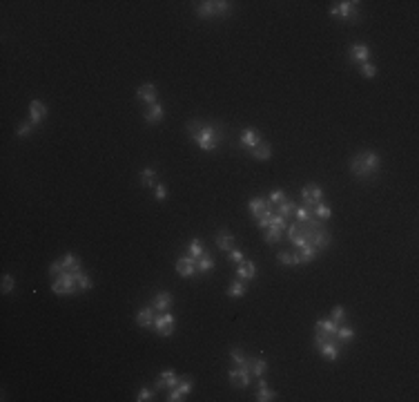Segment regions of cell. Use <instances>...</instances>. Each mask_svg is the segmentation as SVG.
<instances>
[{
    "label": "cell",
    "mask_w": 419,
    "mask_h": 402,
    "mask_svg": "<svg viewBox=\"0 0 419 402\" xmlns=\"http://www.w3.org/2000/svg\"><path fill=\"white\" fill-rule=\"evenodd\" d=\"M185 130H188L190 139H192L203 152H214V150L219 148V143L223 141V132H221L219 125L203 123V121H199V119L185 123Z\"/></svg>",
    "instance_id": "6da1fadb"
},
{
    "label": "cell",
    "mask_w": 419,
    "mask_h": 402,
    "mask_svg": "<svg viewBox=\"0 0 419 402\" xmlns=\"http://www.w3.org/2000/svg\"><path fill=\"white\" fill-rule=\"evenodd\" d=\"M379 165H381L379 154L370 152V150H363V152L355 154L350 159V172L357 179H372L379 172Z\"/></svg>",
    "instance_id": "7a4b0ae2"
},
{
    "label": "cell",
    "mask_w": 419,
    "mask_h": 402,
    "mask_svg": "<svg viewBox=\"0 0 419 402\" xmlns=\"http://www.w3.org/2000/svg\"><path fill=\"white\" fill-rule=\"evenodd\" d=\"M232 14V2L228 0H203L196 5V16L199 18H226Z\"/></svg>",
    "instance_id": "3957f363"
},
{
    "label": "cell",
    "mask_w": 419,
    "mask_h": 402,
    "mask_svg": "<svg viewBox=\"0 0 419 402\" xmlns=\"http://www.w3.org/2000/svg\"><path fill=\"white\" fill-rule=\"evenodd\" d=\"M76 288H78V284H76L74 273H60L58 277H54L52 291L56 295H72V293H76Z\"/></svg>",
    "instance_id": "277c9868"
},
{
    "label": "cell",
    "mask_w": 419,
    "mask_h": 402,
    "mask_svg": "<svg viewBox=\"0 0 419 402\" xmlns=\"http://www.w3.org/2000/svg\"><path fill=\"white\" fill-rule=\"evenodd\" d=\"M357 5L359 2H352V0H343V2H337L330 7V14L337 18H343V20H357L359 14H357Z\"/></svg>",
    "instance_id": "5b68a950"
},
{
    "label": "cell",
    "mask_w": 419,
    "mask_h": 402,
    "mask_svg": "<svg viewBox=\"0 0 419 402\" xmlns=\"http://www.w3.org/2000/svg\"><path fill=\"white\" fill-rule=\"evenodd\" d=\"M301 199H304L305 208L312 212L314 206L324 201V190H321L317 183H308V185H304V190H301Z\"/></svg>",
    "instance_id": "8992f818"
},
{
    "label": "cell",
    "mask_w": 419,
    "mask_h": 402,
    "mask_svg": "<svg viewBox=\"0 0 419 402\" xmlns=\"http://www.w3.org/2000/svg\"><path fill=\"white\" fill-rule=\"evenodd\" d=\"M174 324H176V320H174L172 313H161L156 318V322H154V331H156L161 338H170V335L174 333Z\"/></svg>",
    "instance_id": "52a82bcc"
},
{
    "label": "cell",
    "mask_w": 419,
    "mask_h": 402,
    "mask_svg": "<svg viewBox=\"0 0 419 402\" xmlns=\"http://www.w3.org/2000/svg\"><path fill=\"white\" fill-rule=\"evenodd\" d=\"M228 378H230V382H232L234 389H246V386L250 384L252 373L246 369V366H236V369H232L230 373H228Z\"/></svg>",
    "instance_id": "ba28073f"
},
{
    "label": "cell",
    "mask_w": 419,
    "mask_h": 402,
    "mask_svg": "<svg viewBox=\"0 0 419 402\" xmlns=\"http://www.w3.org/2000/svg\"><path fill=\"white\" fill-rule=\"evenodd\" d=\"M178 373L176 371H172V369H168V371H163L161 376L156 378V382H154V391H161V389H172V386H176L178 384Z\"/></svg>",
    "instance_id": "9c48e42d"
},
{
    "label": "cell",
    "mask_w": 419,
    "mask_h": 402,
    "mask_svg": "<svg viewBox=\"0 0 419 402\" xmlns=\"http://www.w3.org/2000/svg\"><path fill=\"white\" fill-rule=\"evenodd\" d=\"M136 99L138 100H145L147 105H154V103H158V90L154 83H145L141 85L136 90Z\"/></svg>",
    "instance_id": "30bf717a"
},
{
    "label": "cell",
    "mask_w": 419,
    "mask_h": 402,
    "mask_svg": "<svg viewBox=\"0 0 419 402\" xmlns=\"http://www.w3.org/2000/svg\"><path fill=\"white\" fill-rule=\"evenodd\" d=\"M348 54H350V60L352 63H368V59H370V47L368 45H363V42H357V45H352L350 49H348Z\"/></svg>",
    "instance_id": "8fae6325"
},
{
    "label": "cell",
    "mask_w": 419,
    "mask_h": 402,
    "mask_svg": "<svg viewBox=\"0 0 419 402\" xmlns=\"http://www.w3.org/2000/svg\"><path fill=\"white\" fill-rule=\"evenodd\" d=\"M45 117H47V105H45L42 100H32V103H29V121L38 127Z\"/></svg>",
    "instance_id": "7c38bea8"
},
{
    "label": "cell",
    "mask_w": 419,
    "mask_h": 402,
    "mask_svg": "<svg viewBox=\"0 0 419 402\" xmlns=\"http://www.w3.org/2000/svg\"><path fill=\"white\" fill-rule=\"evenodd\" d=\"M257 277V266H254V261L252 260H243L241 264H239V268H236V280H243V281H250Z\"/></svg>",
    "instance_id": "4fadbf2b"
},
{
    "label": "cell",
    "mask_w": 419,
    "mask_h": 402,
    "mask_svg": "<svg viewBox=\"0 0 419 402\" xmlns=\"http://www.w3.org/2000/svg\"><path fill=\"white\" fill-rule=\"evenodd\" d=\"M172 302H174L172 293H170V291H161V293H156V295H154L152 308H156L158 313H165L168 308H172Z\"/></svg>",
    "instance_id": "5bb4252c"
},
{
    "label": "cell",
    "mask_w": 419,
    "mask_h": 402,
    "mask_svg": "<svg viewBox=\"0 0 419 402\" xmlns=\"http://www.w3.org/2000/svg\"><path fill=\"white\" fill-rule=\"evenodd\" d=\"M176 273L181 277H185V280H188V277H194L199 273V270H196V261L190 260V257H181V260L176 261Z\"/></svg>",
    "instance_id": "9a60e30c"
},
{
    "label": "cell",
    "mask_w": 419,
    "mask_h": 402,
    "mask_svg": "<svg viewBox=\"0 0 419 402\" xmlns=\"http://www.w3.org/2000/svg\"><path fill=\"white\" fill-rule=\"evenodd\" d=\"M319 353H321V358L335 362L337 358H339V353H341V344L335 342V338H332V340H328L324 346H319Z\"/></svg>",
    "instance_id": "2e32d148"
},
{
    "label": "cell",
    "mask_w": 419,
    "mask_h": 402,
    "mask_svg": "<svg viewBox=\"0 0 419 402\" xmlns=\"http://www.w3.org/2000/svg\"><path fill=\"white\" fill-rule=\"evenodd\" d=\"M234 243H236V237L230 233V230H219V233H216V246H219V250L230 253V250L234 248Z\"/></svg>",
    "instance_id": "e0dca14e"
},
{
    "label": "cell",
    "mask_w": 419,
    "mask_h": 402,
    "mask_svg": "<svg viewBox=\"0 0 419 402\" xmlns=\"http://www.w3.org/2000/svg\"><path fill=\"white\" fill-rule=\"evenodd\" d=\"M154 322H156V315H154L152 304L145 308H141V313L136 315V324L143 328H154Z\"/></svg>",
    "instance_id": "ac0fdd59"
},
{
    "label": "cell",
    "mask_w": 419,
    "mask_h": 402,
    "mask_svg": "<svg viewBox=\"0 0 419 402\" xmlns=\"http://www.w3.org/2000/svg\"><path fill=\"white\" fill-rule=\"evenodd\" d=\"M246 369L250 371L252 376L261 378V376H266V371H267V362L263 360V358H248V360H246Z\"/></svg>",
    "instance_id": "d6986e66"
},
{
    "label": "cell",
    "mask_w": 419,
    "mask_h": 402,
    "mask_svg": "<svg viewBox=\"0 0 419 402\" xmlns=\"http://www.w3.org/2000/svg\"><path fill=\"white\" fill-rule=\"evenodd\" d=\"M239 143H241L243 148H248V150H252L257 143H261V137H259V132L254 130V127H246L241 132V139H239Z\"/></svg>",
    "instance_id": "ffe728a7"
},
{
    "label": "cell",
    "mask_w": 419,
    "mask_h": 402,
    "mask_svg": "<svg viewBox=\"0 0 419 402\" xmlns=\"http://www.w3.org/2000/svg\"><path fill=\"white\" fill-rule=\"evenodd\" d=\"M250 154L254 157V159H259V161H267L270 157H272V145L261 139V143H257V145L250 150Z\"/></svg>",
    "instance_id": "44dd1931"
},
{
    "label": "cell",
    "mask_w": 419,
    "mask_h": 402,
    "mask_svg": "<svg viewBox=\"0 0 419 402\" xmlns=\"http://www.w3.org/2000/svg\"><path fill=\"white\" fill-rule=\"evenodd\" d=\"M317 253H319V250L314 248V246H304V248H297L294 260H297V264H310V261L317 257Z\"/></svg>",
    "instance_id": "7402d4cb"
},
{
    "label": "cell",
    "mask_w": 419,
    "mask_h": 402,
    "mask_svg": "<svg viewBox=\"0 0 419 402\" xmlns=\"http://www.w3.org/2000/svg\"><path fill=\"white\" fill-rule=\"evenodd\" d=\"M248 208H250V212L254 215V219H259L263 212L267 210V199H263V197H252V199L248 201Z\"/></svg>",
    "instance_id": "603a6c76"
},
{
    "label": "cell",
    "mask_w": 419,
    "mask_h": 402,
    "mask_svg": "<svg viewBox=\"0 0 419 402\" xmlns=\"http://www.w3.org/2000/svg\"><path fill=\"white\" fill-rule=\"evenodd\" d=\"M165 112H163V105L161 103H154V105H147L145 110V121L147 123H161Z\"/></svg>",
    "instance_id": "cb8c5ba5"
},
{
    "label": "cell",
    "mask_w": 419,
    "mask_h": 402,
    "mask_svg": "<svg viewBox=\"0 0 419 402\" xmlns=\"http://www.w3.org/2000/svg\"><path fill=\"white\" fill-rule=\"evenodd\" d=\"M60 261H63V273H78V270H83L78 257H76L74 253H67Z\"/></svg>",
    "instance_id": "d4e9b609"
},
{
    "label": "cell",
    "mask_w": 419,
    "mask_h": 402,
    "mask_svg": "<svg viewBox=\"0 0 419 402\" xmlns=\"http://www.w3.org/2000/svg\"><path fill=\"white\" fill-rule=\"evenodd\" d=\"M158 183V172L154 168H145L141 172V185L143 188H154Z\"/></svg>",
    "instance_id": "484cf974"
},
{
    "label": "cell",
    "mask_w": 419,
    "mask_h": 402,
    "mask_svg": "<svg viewBox=\"0 0 419 402\" xmlns=\"http://www.w3.org/2000/svg\"><path fill=\"white\" fill-rule=\"evenodd\" d=\"M205 255V248H203V241L201 239H192V241L188 243V257L190 260H199V257H203Z\"/></svg>",
    "instance_id": "4316f807"
},
{
    "label": "cell",
    "mask_w": 419,
    "mask_h": 402,
    "mask_svg": "<svg viewBox=\"0 0 419 402\" xmlns=\"http://www.w3.org/2000/svg\"><path fill=\"white\" fill-rule=\"evenodd\" d=\"M335 338H337V342L343 346V344H348L350 340H355V328H350V326H339V328H337V333H335Z\"/></svg>",
    "instance_id": "83f0119b"
},
{
    "label": "cell",
    "mask_w": 419,
    "mask_h": 402,
    "mask_svg": "<svg viewBox=\"0 0 419 402\" xmlns=\"http://www.w3.org/2000/svg\"><path fill=\"white\" fill-rule=\"evenodd\" d=\"M248 291V286L243 280H234L230 286H228V297H243Z\"/></svg>",
    "instance_id": "f1b7e54d"
},
{
    "label": "cell",
    "mask_w": 419,
    "mask_h": 402,
    "mask_svg": "<svg viewBox=\"0 0 419 402\" xmlns=\"http://www.w3.org/2000/svg\"><path fill=\"white\" fill-rule=\"evenodd\" d=\"M314 328H319V331H324V333H328V335H335V333H337V328H339V324L332 322L330 318H328V320H317Z\"/></svg>",
    "instance_id": "f546056e"
},
{
    "label": "cell",
    "mask_w": 419,
    "mask_h": 402,
    "mask_svg": "<svg viewBox=\"0 0 419 402\" xmlns=\"http://www.w3.org/2000/svg\"><path fill=\"white\" fill-rule=\"evenodd\" d=\"M312 217L321 219V221H328V219L332 217V210H330V206H325L324 201H321V203H317V206H314V210H312Z\"/></svg>",
    "instance_id": "4dcf8cb0"
},
{
    "label": "cell",
    "mask_w": 419,
    "mask_h": 402,
    "mask_svg": "<svg viewBox=\"0 0 419 402\" xmlns=\"http://www.w3.org/2000/svg\"><path fill=\"white\" fill-rule=\"evenodd\" d=\"M294 210H297V203H294L292 199H286V201H281V203H279V215H281L283 219L292 217Z\"/></svg>",
    "instance_id": "1f68e13d"
},
{
    "label": "cell",
    "mask_w": 419,
    "mask_h": 402,
    "mask_svg": "<svg viewBox=\"0 0 419 402\" xmlns=\"http://www.w3.org/2000/svg\"><path fill=\"white\" fill-rule=\"evenodd\" d=\"M196 270H199V273H210V270H214V260L205 253L203 257L196 260Z\"/></svg>",
    "instance_id": "d6a6232c"
},
{
    "label": "cell",
    "mask_w": 419,
    "mask_h": 402,
    "mask_svg": "<svg viewBox=\"0 0 419 402\" xmlns=\"http://www.w3.org/2000/svg\"><path fill=\"white\" fill-rule=\"evenodd\" d=\"M176 389L183 393V396H188V393L194 389V378H192V376H181V378H178Z\"/></svg>",
    "instance_id": "836d02e7"
},
{
    "label": "cell",
    "mask_w": 419,
    "mask_h": 402,
    "mask_svg": "<svg viewBox=\"0 0 419 402\" xmlns=\"http://www.w3.org/2000/svg\"><path fill=\"white\" fill-rule=\"evenodd\" d=\"M74 277H76V284H78V291H92V280H89L87 275H85L83 270H78V273H74Z\"/></svg>",
    "instance_id": "e575fe53"
},
{
    "label": "cell",
    "mask_w": 419,
    "mask_h": 402,
    "mask_svg": "<svg viewBox=\"0 0 419 402\" xmlns=\"http://www.w3.org/2000/svg\"><path fill=\"white\" fill-rule=\"evenodd\" d=\"M257 398L259 402H270L277 398V391H272V389H267V386H259V391H257Z\"/></svg>",
    "instance_id": "d590c367"
},
{
    "label": "cell",
    "mask_w": 419,
    "mask_h": 402,
    "mask_svg": "<svg viewBox=\"0 0 419 402\" xmlns=\"http://www.w3.org/2000/svg\"><path fill=\"white\" fill-rule=\"evenodd\" d=\"M288 197H286V192L283 190H272V195H270V199H267V208L272 210V206H279L281 201H286Z\"/></svg>",
    "instance_id": "8d00e7d4"
},
{
    "label": "cell",
    "mask_w": 419,
    "mask_h": 402,
    "mask_svg": "<svg viewBox=\"0 0 419 402\" xmlns=\"http://www.w3.org/2000/svg\"><path fill=\"white\" fill-rule=\"evenodd\" d=\"M277 261H279V264H286V266H294V264H297V260H294V253H288V250H281V253H277Z\"/></svg>",
    "instance_id": "74e56055"
},
{
    "label": "cell",
    "mask_w": 419,
    "mask_h": 402,
    "mask_svg": "<svg viewBox=\"0 0 419 402\" xmlns=\"http://www.w3.org/2000/svg\"><path fill=\"white\" fill-rule=\"evenodd\" d=\"M330 320H332V322H337V324H343V322H346V308H343V306H335V308H332V313H330Z\"/></svg>",
    "instance_id": "f35d334b"
},
{
    "label": "cell",
    "mask_w": 419,
    "mask_h": 402,
    "mask_svg": "<svg viewBox=\"0 0 419 402\" xmlns=\"http://www.w3.org/2000/svg\"><path fill=\"white\" fill-rule=\"evenodd\" d=\"M230 358H232V362H234L236 366H246V360H248V358H246V353H243L241 349H232V351H230Z\"/></svg>",
    "instance_id": "ab89813d"
},
{
    "label": "cell",
    "mask_w": 419,
    "mask_h": 402,
    "mask_svg": "<svg viewBox=\"0 0 419 402\" xmlns=\"http://www.w3.org/2000/svg\"><path fill=\"white\" fill-rule=\"evenodd\" d=\"M281 228H277V226H270V230H267V235H266V241L267 243H277L279 239H281Z\"/></svg>",
    "instance_id": "60d3db41"
},
{
    "label": "cell",
    "mask_w": 419,
    "mask_h": 402,
    "mask_svg": "<svg viewBox=\"0 0 419 402\" xmlns=\"http://www.w3.org/2000/svg\"><path fill=\"white\" fill-rule=\"evenodd\" d=\"M270 223H272V210L267 208V210L263 212L261 217L257 219V226H259V228H270Z\"/></svg>",
    "instance_id": "b9f144b4"
},
{
    "label": "cell",
    "mask_w": 419,
    "mask_h": 402,
    "mask_svg": "<svg viewBox=\"0 0 419 402\" xmlns=\"http://www.w3.org/2000/svg\"><path fill=\"white\" fill-rule=\"evenodd\" d=\"M294 217H297V221H308V219L312 217V212H310L305 206H301V208L297 206V210H294Z\"/></svg>",
    "instance_id": "7bdbcfd3"
},
{
    "label": "cell",
    "mask_w": 419,
    "mask_h": 402,
    "mask_svg": "<svg viewBox=\"0 0 419 402\" xmlns=\"http://www.w3.org/2000/svg\"><path fill=\"white\" fill-rule=\"evenodd\" d=\"M154 389H150V386H145V389H141V391L136 393V402H147V400H152V396H154Z\"/></svg>",
    "instance_id": "ee69618b"
},
{
    "label": "cell",
    "mask_w": 419,
    "mask_h": 402,
    "mask_svg": "<svg viewBox=\"0 0 419 402\" xmlns=\"http://www.w3.org/2000/svg\"><path fill=\"white\" fill-rule=\"evenodd\" d=\"M14 286H16V280H14V277L11 275H2V293H11L14 291Z\"/></svg>",
    "instance_id": "f6af8a7d"
},
{
    "label": "cell",
    "mask_w": 419,
    "mask_h": 402,
    "mask_svg": "<svg viewBox=\"0 0 419 402\" xmlns=\"http://www.w3.org/2000/svg\"><path fill=\"white\" fill-rule=\"evenodd\" d=\"M362 74L366 76V79H375V74H377V67H375V65L368 60V63L362 65Z\"/></svg>",
    "instance_id": "bcb514c9"
},
{
    "label": "cell",
    "mask_w": 419,
    "mask_h": 402,
    "mask_svg": "<svg viewBox=\"0 0 419 402\" xmlns=\"http://www.w3.org/2000/svg\"><path fill=\"white\" fill-rule=\"evenodd\" d=\"M154 197H156V201H165V197H168V188L163 183H156L154 185Z\"/></svg>",
    "instance_id": "7dc6e473"
},
{
    "label": "cell",
    "mask_w": 419,
    "mask_h": 402,
    "mask_svg": "<svg viewBox=\"0 0 419 402\" xmlns=\"http://www.w3.org/2000/svg\"><path fill=\"white\" fill-rule=\"evenodd\" d=\"M34 127H36V125H34L32 121H25L20 127H18V132H16V134H18V137H27L29 132H34Z\"/></svg>",
    "instance_id": "c3c4849f"
},
{
    "label": "cell",
    "mask_w": 419,
    "mask_h": 402,
    "mask_svg": "<svg viewBox=\"0 0 419 402\" xmlns=\"http://www.w3.org/2000/svg\"><path fill=\"white\" fill-rule=\"evenodd\" d=\"M63 273V261L58 260V261H54V264H49V275L52 277H58Z\"/></svg>",
    "instance_id": "681fc988"
},
{
    "label": "cell",
    "mask_w": 419,
    "mask_h": 402,
    "mask_svg": "<svg viewBox=\"0 0 419 402\" xmlns=\"http://www.w3.org/2000/svg\"><path fill=\"white\" fill-rule=\"evenodd\" d=\"M228 255H230V260H232V261H236V264H241V261L246 260V255H243V250H239V248H232Z\"/></svg>",
    "instance_id": "f907efd6"
},
{
    "label": "cell",
    "mask_w": 419,
    "mask_h": 402,
    "mask_svg": "<svg viewBox=\"0 0 419 402\" xmlns=\"http://www.w3.org/2000/svg\"><path fill=\"white\" fill-rule=\"evenodd\" d=\"M183 400V393L178 391L176 386H172V391H170V396H168V402H181Z\"/></svg>",
    "instance_id": "816d5d0a"
},
{
    "label": "cell",
    "mask_w": 419,
    "mask_h": 402,
    "mask_svg": "<svg viewBox=\"0 0 419 402\" xmlns=\"http://www.w3.org/2000/svg\"><path fill=\"white\" fill-rule=\"evenodd\" d=\"M270 226H277V228H281V230H286V219L281 217V215H272V223Z\"/></svg>",
    "instance_id": "f5cc1de1"
},
{
    "label": "cell",
    "mask_w": 419,
    "mask_h": 402,
    "mask_svg": "<svg viewBox=\"0 0 419 402\" xmlns=\"http://www.w3.org/2000/svg\"><path fill=\"white\" fill-rule=\"evenodd\" d=\"M259 386H267V380H263V376L259 378Z\"/></svg>",
    "instance_id": "db71d44e"
}]
</instances>
